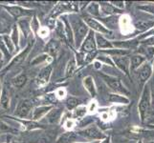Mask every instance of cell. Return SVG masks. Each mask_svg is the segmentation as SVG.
<instances>
[{
  "instance_id": "obj_11",
  "label": "cell",
  "mask_w": 154,
  "mask_h": 143,
  "mask_svg": "<svg viewBox=\"0 0 154 143\" xmlns=\"http://www.w3.org/2000/svg\"><path fill=\"white\" fill-rule=\"evenodd\" d=\"M46 50L49 54L53 56H57L58 52H60V44L57 43V41L51 40L46 46Z\"/></svg>"
},
{
  "instance_id": "obj_9",
  "label": "cell",
  "mask_w": 154,
  "mask_h": 143,
  "mask_svg": "<svg viewBox=\"0 0 154 143\" xmlns=\"http://www.w3.org/2000/svg\"><path fill=\"white\" fill-rule=\"evenodd\" d=\"M151 76V67L148 65V64H146L144 65L141 70L139 72V78H140V81L141 83H145L148 78H149V76Z\"/></svg>"
},
{
  "instance_id": "obj_17",
  "label": "cell",
  "mask_w": 154,
  "mask_h": 143,
  "mask_svg": "<svg viewBox=\"0 0 154 143\" xmlns=\"http://www.w3.org/2000/svg\"><path fill=\"white\" fill-rule=\"evenodd\" d=\"M75 137H76V135L74 133H66L58 139L57 143H69L75 139Z\"/></svg>"
},
{
  "instance_id": "obj_15",
  "label": "cell",
  "mask_w": 154,
  "mask_h": 143,
  "mask_svg": "<svg viewBox=\"0 0 154 143\" xmlns=\"http://www.w3.org/2000/svg\"><path fill=\"white\" fill-rule=\"evenodd\" d=\"M51 109V107L50 106H44V107H38V108H36L35 110V112H34V119H38V118H40L42 115H45L47 112H48V110H50Z\"/></svg>"
},
{
  "instance_id": "obj_27",
  "label": "cell",
  "mask_w": 154,
  "mask_h": 143,
  "mask_svg": "<svg viewBox=\"0 0 154 143\" xmlns=\"http://www.w3.org/2000/svg\"><path fill=\"white\" fill-rule=\"evenodd\" d=\"M145 54L146 55V56L148 58H152L153 55H154V48L153 47H146L145 48Z\"/></svg>"
},
{
  "instance_id": "obj_31",
  "label": "cell",
  "mask_w": 154,
  "mask_h": 143,
  "mask_svg": "<svg viewBox=\"0 0 154 143\" xmlns=\"http://www.w3.org/2000/svg\"><path fill=\"white\" fill-rule=\"evenodd\" d=\"M8 130H10V127L7 124H5L3 121L0 120V131H8Z\"/></svg>"
},
{
  "instance_id": "obj_1",
  "label": "cell",
  "mask_w": 154,
  "mask_h": 143,
  "mask_svg": "<svg viewBox=\"0 0 154 143\" xmlns=\"http://www.w3.org/2000/svg\"><path fill=\"white\" fill-rule=\"evenodd\" d=\"M103 80L106 82V84H107L112 90H114L115 92H119V93L125 94H128V92H127L125 88L123 86V84H122L120 79L113 77V76H104V75H103Z\"/></svg>"
},
{
  "instance_id": "obj_19",
  "label": "cell",
  "mask_w": 154,
  "mask_h": 143,
  "mask_svg": "<svg viewBox=\"0 0 154 143\" xmlns=\"http://www.w3.org/2000/svg\"><path fill=\"white\" fill-rule=\"evenodd\" d=\"M10 31V23L5 18H0V34H6Z\"/></svg>"
},
{
  "instance_id": "obj_23",
  "label": "cell",
  "mask_w": 154,
  "mask_h": 143,
  "mask_svg": "<svg viewBox=\"0 0 154 143\" xmlns=\"http://www.w3.org/2000/svg\"><path fill=\"white\" fill-rule=\"evenodd\" d=\"M8 10L12 13L15 16H19V15H23L25 14V10H23L22 9L20 8H17V7H13V8H8Z\"/></svg>"
},
{
  "instance_id": "obj_2",
  "label": "cell",
  "mask_w": 154,
  "mask_h": 143,
  "mask_svg": "<svg viewBox=\"0 0 154 143\" xmlns=\"http://www.w3.org/2000/svg\"><path fill=\"white\" fill-rule=\"evenodd\" d=\"M73 27L74 31H75V35H76V40L77 44L79 45L82 39L85 37V34L87 33V27L82 20H77L75 22H73Z\"/></svg>"
},
{
  "instance_id": "obj_38",
  "label": "cell",
  "mask_w": 154,
  "mask_h": 143,
  "mask_svg": "<svg viewBox=\"0 0 154 143\" xmlns=\"http://www.w3.org/2000/svg\"><path fill=\"white\" fill-rule=\"evenodd\" d=\"M0 90H1V86H0Z\"/></svg>"
},
{
  "instance_id": "obj_10",
  "label": "cell",
  "mask_w": 154,
  "mask_h": 143,
  "mask_svg": "<svg viewBox=\"0 0 154 143\" xmlns=\"http://www.w3.org/2000/svg\"><path fill=\"white\" fill-rule=\"evenodd\" d=\"M85 21H86V23L91 27L93 30H96L98 31H100V33H103V34H108L109 33V31L108 30H106L103 26H102L100 23H98L97 21H95L94 19H91V18H89V17H86L85 18Z\"/></svg>"
},
{
  "instance_id": "obj_29",
  "label": "cell",
  "mask_w": 154,
  "mask_h": 143,
  "mask_svg": "<svg viewBox=\"0 0 154 143\" xmlns=\"http://www.w3.org/2000/svg\"><path fill=\"white\" fill-rule=\"evenodd\" d=\"M0 49H1V51L4 52L5 55H9V52H8V51L6 50V47H5V42H4V40L2 39V37L0 36Z\"/></svg>"
},
{
  "instance_id": "obj_25",
  "label": "cell",
  "mask_w": 154,
  "mask_h": 143,
  "mask_svg": "<svg viewBox=\"0 0 154 143\" xmlns=\"http://www.w3.org/2000/svg\"><path fill=\"white\" fill-rule=\"evenodd\" d=\"M78 104H79L78 99L74 98V97H70L67 100V107H68V109H70V110L73 109V108H75Z\"/></svg>"
},
{
  "instance_id": "obj_24",
  "label": "cell",
  "mask_w": 154,
  "mask_h": 143,
  "mask_svg": "<svg viewBox=\"0 0 154 143\" xmlns=\"http://www.w3.org/2000/svg\"><path fill=\"white\" fill-rule=\"evenodd\" d=\"M110 100L111 101H116V102H125V103L128 102V100L126 98L121 97V95H114V94L110 95Z\"/></svg>"
},
{
  "instance_id": "obj_5",
  "label": "cell",
  "mask_w": 154,
  "mask_h": 143,
  "mask_svg": "<svg viewBox=\"0 0 154 143\" xmlns=\"http://www.w3.org/2000/svg\"><path fill=\"white\" fill-rule=\"evenodd\" d=\"M114 61L116 65L125 73H129V62L130 60L126 56H114Z\"/></svg>"
},
{
  "instance_id": "obj_35",
  "label": "cell",
  "mask_w": 154,
  "mask_h": 143,
  "mask_svg": "<svg viewBox=\"0 0 154 143\" xmlns=\"http://www.w3.org/2000/svg\"><path fill=\"white\" fill-rule=\"evenodd\" d=\"M152 102H153V104H154V85H153V87H152Z\"/></svg>"
},
{
  "instance_id": "obj_8",
  "label": "cell",
  "mask_w": 154,
  "mask_h": 143,
  "mask_svg": "<svg viewBox=\"0 0 154 143\" xmlns=\"http://www.w3.org/2000/svg\"><path fill=\"white\" fill-rule=\"evenodd\" d=\"M51 72H52L51 66H47V67L42 69L39 73L38 76V85H44V84L48 81L50 75H51Z\"/></svg>"
},
{
  "instance_id": "obj_22",
  "label": "cell",
  "mask_w": 154,
  "mask_h": 143,
  "mask_svg": "<svg viewBox=\"0 0 154 143\" xmlns=\"http://www.w3.org/2000/svg\"><path fill=\"white\" fill-rule=\"evenodd\" d=\"M75 70H76V62L74 59H72L68 63L67 70H66V76H71L74 73V72H75Z\"/></svg>"
},
{
  "instance_id": "obj_14",
  "label": "cell",
  "mask_w": 154,
  "mask_h": 143,
  "mask_svg": "<svg viewBox=\"0 0 154 143\" xmlns=\"http://www.w3.org/2000/svg\"><path fill=\"white\" fill-rule=\"evenodd\" d=\"M60 114H61V110H60V109L52 111V112L48 115V116H47V121L50 123L57 122V121L58 120V118H60Z\"/></svg>"
},
{
  "instance_id": "obj_26",
  "label": "cell",
  "mask_w": 154,
  "mask_h": 143,
  "mask_svg": "<svg viewBox=\"0 0 154 143\" xmlns=\"http://www.w3.org/2000/svg\"><path fill=\"white\" fill-rule=\"evenodd\" d=\"M4 40H5V43H6L7 47L9 48L10 50V52H13L14 50V44L12 43V40H11V38L9 37V36H4Z\"/></svg>"
},
{
  "instance_id": "obj_13",
  "label": "cell",
  "mask_w": 154,
  "mask_h": 143,
  "mask_svg": "<svg viewBox=\"0 0 154 143\" xmlns=\"http://www.w3.org/2000/svg\"><path fill=\"white\" fill-rule=\"evenodd\" d=\"M145 61V57L142 55H134L131 57L130 62H131V70H135L139 67L143 62Z\"/></svg>"
},
{
  "instance_id": "obj_4",
  "label": "cell",
  "mask_w": 154,
  "mask_h": 143,
  "mask_svg": "<svg viewBox=\"0 0 154 143\" xmlns=\"http://www.w3.org/2000/svg\"><path fill=\"white\" fill-rule=\"evenodd\" d=\"M32 106H33V103H32L31 100L29 99L21 100L17 106L15 115L20 116V118H25V116H27V115L29 114Z\"/></svg>"
},
{
  "instance_id": "obj_30",
  "label": "cell",
  "mask_w": 154,
  "mask_h": 143,
  "mask_svg": "<svg viewBox=\"0 0 154 143\" xmlns=\"http://www.w3.org/2000/svg\"><path fill=\"white\" fill-rule=\"evenodd\" d=\"M85 111H86V109L84 108V107H81V108H79V109L76 111L75 115H76V116H82L84 114H85Z\"/></svg>"
},
{
  "instance_id": "obj_12",
  "label": "cell",
  "mask_w": 154,
  "mask_h": 143,
  "mask_svg": "<svg viewBox=\"0 0 154 143\" xmlns=\"http://www.w3.org/2000/svg\"><path fill=\"white\" fill-rule=\"evenodd\" d=\"M83 84H84V86H85V88L87 89V91L90 93V94L95 95L96 91H95V86H94V82H93L92 77L91 76H87L86 78H84Z\"/></svg>"
},
{
  "instance_id": "obj_34",
  "label": "cell",
  "mask_w": 154,
  "mask_h": 143,
  "mask_svg": "<svg viewBox=\"0 0 154 143\" xmlns=\"http://www.w3.org/2000/svg\"><path fill=\"white\" fill-rule=\"evenodd\" d=\"M142 9H146L147 10H149L150 13H154V6H147V7H140Z\"/></svg>"
},
{
  "instance_id": "obj_37",
  "label": "cell",
  "mask_w": 154,
  "mask_h": 143,
  "mask_svg": "<svg viewBox=\"0 0 154 143\" xmlns=\"http://www.w3.org/2000/svg\"><path fill=\"white\" fill-rule=\"evenodd\" d=\"M103 143H109V139H106L105 141H103Z\"/></svg>"
},
{
  "instance_id": "obj_7",
  "label": "cell",
  "mask_w": 154,
  "mask_h": 143,
  "mask_svg": "<svg viewBox=\"0 0 154 143\" xmlns=\"http://www.w3.org/2000/svg\"><path fill=\"white\" fill-rule=\"evenodd\" d=\"M81 134L87 137V139H103V135L102 133L96 128V127H91V128H88L86 130H84L82 132H81Z\"/></svg>"
},
{
  "instance_id": "obj_6",
  "label": "cell",
  "mask_w": 154,
  "mask_h": 143,
  "mask_svg": "<svg viewBox=\"0 0 154 143\" xmlns=\"http://www.w3.org/2000/svg\"><path fill=\"white\" fill-rule=\"evenodd\" d=\"M95 49H96V44H95L94 40V34L93 31H90L89 35L86 37L85 41L83 42L82 46V50L83 52H93Z\"/></svg>"
},
{
  "instance_id": "obj_20",
  "label": "cell",
  "mask_w": 154,
  "mask_h": 143,
  "mask_svg": "<svg viewBox=\"0 0 154 143\" xmlns=\"http://www.w3.org/2000/svg\"><path fill=\"white\" fill-rule=\"evenodd\" d=\"M9 97L7 94V91L4 90L3 94H2V97H1V100H0V106L3 108V109H8L9 108Z\"/></svg>"
},
{
  "instance_id": "obj_3",
  "label": "cell",
  "mask_w": 154,
  "mask_h": 143,
  "mask_svg": "<svg viewBox=\"0 0 154 143\" xmlns=\"http://www.w3.org/2000/svg\"><path fill=\"white\" fill-rule=\"evenodd\" d=\"M148 107H149V90L147 89V87L145 89L144 93H143V97L141 98V101L139 104V111H140V115L142 120L144 121L146 115L147 113Z\"/></svg>"
},
{
  "instance_id": "obj_28",
  "label": "cell",
  "mask_w": 154,
  "mask_h": 143,
  "mask_svg": "<svg viewBox=\"0 0 154 143\" xmlns=\"http://www.w3.org/2000/svg\"><path fill=\"white\" fill-rule=\"evenodd\" d=\"M88 10L91 13L95 14V15H98L99 14V8H98V5L97 4H92L91 6L88 8Z\"/></svg>"
},
{
  "instance_id": "obj_16",
  "label": "cell",
  "mask_w": 154,
  "mask_h": 143,
  "mask_svg": "<svg viewBox=\"0 0 154 143\" xmlns=\"http://www.w3.org/2000/svg\"><path fill=\"white\" fill-rule=\"evenodd\" d=\"M135 26L137 29L139 30H147L148 28L152 27V26H154V22H151V21H143V20H139L137 21V22L135 23Z\"/></svg>"
},
{
  "instance_id": "obj_40",
  "label": "cell",
  "mask_w": 154,
  "mask_h": 143,
  "mask_svg": "<svg viewBox=\"0 0 154 143\" xmlns=\"http://www.w3.org/2000/svg\"><path fill=\"white\" fill-rule=\"evenodd\" d=\"M139 143H142V142H139Z\"/></svg>"
},
{
  "instance_id": "obj_21",
  "label": "cell",
  "mask_w": 154,
  "mask_h": 143,
  "mask_svg": "<svg viewBox=\"0 0 154 143\" xmlns=\"http://www.w3.org/2000/svg\"><path fill=\"white\" fill-rule=\"evenodd\" d=\"M97 43L100 48H111L112 47V45H111L107 40H105L100 35L97 36Z\"/></svg>"
},
{
  "instance_id": "obj_33",
  "label": "cell",
  "mask_w": 154,
  "mask_h": 143,
  "mask_svg": "<svg viewBox=\"0 0 154 143\" xmlns=\"http://www.w3.org/2000/svg\"><path fill=\"white\" fill-rule=\"evenodd\" d=\"M14 43L17 44V31L15 29L14 30Z\"/></svg>"
},
{
  "instance_id": "obj_39",
  "label": "cell",
  "mask_w": 154,
  "mask_h": 143,
  "mask_svg": "<svg viewBox=\"0 0 154 143\" xmlns=\"http://www.w3.org/2000/svg\"><path fill=\"white\" fill-rule=\"evenodd\" d=\"M149 143H154V142H149Z\"/></svg>"
},
{
  "instance_id": "obj_32",
  "label": "cell",
  "mask_w": 154,
  "mask_h": 143,
  "mask_svg": "<svg viewBox=\"0 0 154 143\" xmlns=\"http://www.w3.org/2000/svg\"><path fill=\"white\" fill-rule=\"evenodd\" d=\"M39 58H36V59H35L33 62H31L32 64H35V63H38V62H41L42 60H44L45 58L47 57L46 55H41V56H38Z\"/></svg>"
},
{
  "instance_id": "obj_36",
  "label": "cell",
  "mask_w": 154,
  "mask_h": 143,
  "mask_svg": "<svg viewBox=\"0 0 154 143\" xmlns=\"http://www.w3.org/2000/svg\"><path fill=\"white\" fill-rule=\"evenodd\" d=\"M71 125H72L71 121H68V122H67V127H68V128H69V127H71Z\"/></svg>"
},
{
  "instance_id": "obj_18",
  "label": "cell",
  "mask_w": 154,
  "mask_h": 143,
  "mask_svg": "<svg viewBox=\"0 0 154 143\" xmlns=\"http://www.w3.org/2000/svg\"><path fill=\"white\" fill-rule=\"evenodd\" d=\"M26 81H27V76H24V75H21V76H17V78H14L13 83H14V85L15 87L20 88V87H22L24 85V84L26 83Z\"/></svg>"
}]
</instances>
